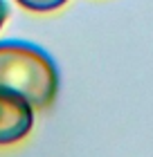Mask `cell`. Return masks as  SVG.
<instances>
[{"label":"cell","instance_id":"6da1fadb","mask_svg":"<svg viewBox=\"0 0 153 157\" xmlns=\"http://www.w3.org/2000/svg\"><path fill=\"white\" fill-rule=\"evenodd\" d=\"M59 90L54 61L41 47L23 40H0V92L25 99L32 108H45Z\"/></svg>","mask_w":153,"mask_h":157},{"label":"cell","instance_id":"7a4b0ae2","mask_svg":"<svg viewBox=\"0 0 153 157\" xmlns=\"http://www.w3.org/2000/svg\"><path fill=\"white\" fill-rule=\"evenodd\" d=\"M34 126V108L25 99L0 92V146L25 139Z\"/></svg>","mask_w":153,"mask_h":157},{"label":"cell","instance_id":"3957f363","mask_svg":"<svg viewBox=\"0 0 153 157\" xmlns=\"http://www.w3.org/2000/svg\"><path fill=\"white\" fill-rule=\"evenodd\" d=\"M18 2L32 11H52V9H59L61 5H65L68 0H18Z\"/></svg>","mask_w":153,"mask_h":157},{"label":"cell","instance_id":"277c9868","mask_svg":"<svg viewBox=\"0 0 153 157\" xmlns=\"http://www.w3.org/2000/svg\"><path fill=\"white\" fill-rule=\"evenodd\" d=\"M5 18H7V5L0 0V27H2V23H5Z\"/></svg>","mask_w":153,"mask_h":157}]
</instances>
